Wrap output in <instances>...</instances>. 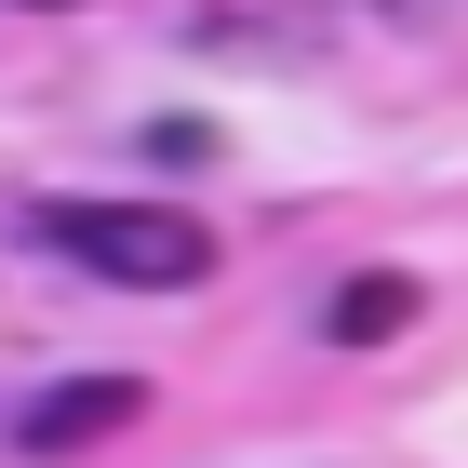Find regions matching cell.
I'll return each instance as SVG.
<instances>
[{
  "label": "cell",
  "instance_id": "6da1fadb",
  "mask_svg": "<svg viewBox=\"0 0 468 468\" xmlns=\"http://www.w3.org/2000/svg\"><path fill=\"white\" fill-rule=\"evenodd\" d=\"M27 228L54 254H80L94 282H134V294H187L215 268V228L187 215V201H40Z\"/></svg>",
  "mask_w": 468,
  "mask_h": 468
},
{
  "label": "cell",
  "instance_id": "7a4b0ae2",
  "mask_svg": "<svg viewBox=\"0 0 468 468\" xmlns=\"http://www.w3.org/2000/svg\"><path fill=\"white\" fill-rule=\"evenodd\" d=\"M121 415H147L134 375H80V388H40L27 415H14V441H27V455H80V441H108Z\"/></svg>",
  "mask_w": 468,
  "mask_h": 468
},
{
  "label": "cell",
  "instance_id": "3957f363",
  "mask_svg": "<svg viewBox=\"0 0 468 468\" xmlns=\"http://www.w3.org/2000/svg\"><path fill=\"white\" fill-rule=\"evenodd\" d=\"M415 308H429V294L401 282V268H375V282H348V294H335L322 322H335V335H348V348H375V335H401V322H415Z\"/></svg>",
  "mask_w": 468,
  "mask_h": 468
}]
</instances>
